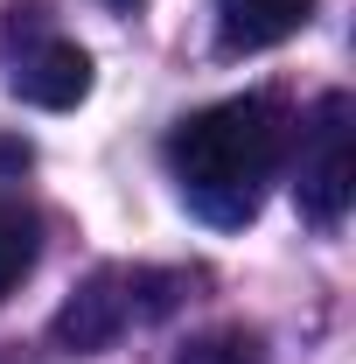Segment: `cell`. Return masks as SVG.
Here are the masks:
<instances>
[{"label":"cell","mask_w":356,"mask_h":364,"mask_svg":"<svg viewBox=\"0 0 356 364\" xmlns=\"http://www.w3.org/2000/svg\"><path fill=\"white\" fill-rule=\"evenodd\" d=\"M279 161H287V105L266 91L203 105L168 134V168H175L182 203L217 231H238L259 218Z\"/></svg>","instance_id":"obj_1"},{"label":"cell","mask_w":356,"mask_h":364,"mask_svg":"<svg viewBox=\"0 0 356 364\" xmlns=\"http://www.w3.org/2000/svg\"><path fill=\"white\" fill-rule=\"evenodd\" d=\"M356 105L350 91H328L314 105V119L301 127V161H294V196H301V218L314 225H335L356 196Z\"/></svg>","instance_id":"obj_2"},{"label":"cell","mask_w":356,"mask_h":364,"mask_svg":"<svg viewBox=\"0 0 356 364\" xmlns=\"http://www.w3.org/2000/svg\"><path fill=\"white\" fill-rule=\"evenodd\" d=\"M140 287H147V273H98L84 294L56 316V343H70V350H105L126 322L161 316V301H140Z\"/></svg>","instance_id":"obj_3"},{"label":"cell","mask_w":356,"mask_h":364,"mask_svg":"<svg viewBox=\"0 0 356 364\" xmlns=\"http://www.w3.org/2000/svg\"><path fill=\"white\" fill-rule=\"evenodd\" d=\"M14 98H28V105H43V112H70L77 98L91 91V56L77 43H63V36H43L35 49H21L14 56Z\"/></svg>","instance_id":"obj_4"},{"label":"cell","mask_w":356,"mask_h":364,"mask_svg":"<svg viewBox=\"0 0 356 364\" xmlns=\"http://www.w3.org/2000/svg\"><path fill=\"white\" fill-rule=\"evenodd\" d=\"M308 14H314V0H217V36L230 56H252V49L301 36Z\"/></svg>","instance_id":"obj_5"},{"label":"cell","mask_w":356,"mask_h":364,"mask_svg":"<svg viewBox=\"0 0 356 364\" xmlns=\"http://www.w3.org/2000/svg\"><path fill=\"white\" fill-rule=\"evenodd\" d=\"M35 252H43V231H35V218H28L21 203H0V301H7L21 280H28Z\"/></svg>","instance_id":"obj_6"},{"label":"cell","mask_w":356,"mask_h":364,"mask_svg":"<svg viewBox=\"0 0 356 364\" xmlns=\"http://www.w3.org/2000/svg\"><path fill=\"white\" fill-rule=\"evenodd\" d=\"M175 364H259V343H252V336H238V329H223V336L189 343Z\"/></svg>","instance_id":"obj_7"},{"label":"cell","mask_w":356,"mask_h":364,"mask_svg":"<svg viewBox=\"0 0 356 364\" xmlns=\"http://www.w3.org/2000/svg\"><path fill=\"white\" fill-rule=\"evenodd\" d=\"M112 7H133V0H112Z\"/></svg>","instance_id":"obj_8"}]
</instances>
